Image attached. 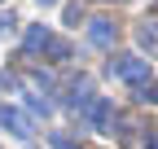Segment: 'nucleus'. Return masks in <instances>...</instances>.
I'll list each match as a JSON object with an SVG mask.
<instances>
[{
	"mask_svg": "<svg viewBox=\"0 0 158 149\" xmlns=\"http://www.w3.org/2000/svg\"><path fill=\"white\" fill-rule=\"evenodd\" d=\"M110 74H114V79H123V83H132V88H145V79H149V62L136 57V53H123V57L110 62Z\"/></svg>",
	"mask_w": 158,
	"mask_h": 149,
	"instance_id": "1",
	"label": "nucleus"
},
{
	"mask_svg": "<svg viewBox=\"0 0 158 149\" xmlns=\"http://www.w3.org/2000/svg\"><path fill=\"white\" fill-rule=\"evenodd\" d=\"M44 40H48L44 26H27V40H22V44H27V53H40V48H44Z\"/></svg>",
	"mask_w": 158,
	"mask_h": 149,
	"instance_id": "7",
	"label": "nucleus"
},
{
	"mask_svg": "<svg viewBox=\"0 0 158 149\" xmlns=\"http://www.w3.org/2000/svg\"><path fill=\"white\" fill-rule=\"evenodd\" d=\"M0 123H5V127H9L18 140H31V136H35V123H31V114H27V110H13V105H5V110H0Z\"/></svg>",
	"mask_w": 158,
	"mask_h": 149,
	"instance_id": "2",
	"label": "nucleus"
},
{
	"mask_svg": "<svg viewBox=\"0 0 158 149\" xmlns=\"http://www.w3.org/2000/svg\"><path fill=\"white\" fill-rule=\"evenodd\" d=\"M88 123H92V132H110V127H114V105L106 97H97L92 110H88Z\"/></svg>",
	"mask_w": 158,
	"mask_h": 149,
	"instance_id": "4",
	"label": "nucleus"
},
{
	"mask_svg": "<svg viewBox=\"0 0 158 149\" xmlns=\"http://www.w3.org/2000/svg\"><path fill=\"white\" fill-rule=\"evenodd\" d=\"M44 57H53V62H66V57H70V44L62 40V35H48V40H44Z\"/></svg>",
	"mask_w": 158,
	"mask_h": 149,
	"instance_id": "6",
	"label": "nucleus"
},
{
	"mask_svg": "<svg viewBox=\"0 0 158 149\" xmlns=\"http://www.w3.org/2000/svg\"><path fill=\"white\" fill-rule=\"evenodd\" d=\"M145 149H158V132H154V136H149V145H145Z\"/></svg>",
	"mask_w": 158,
	"mask_h": 149,
	"instance_id": "12",
	"label": "nucleus"
},
{
	"mask_svg": "<svg viewBox=\"0 0 158 149\" xmlns=\"http://www.w3.org/2000/svg\"><path fill=\"white\" fill-rule=\"evenodd\" d=\"M27 110H31V114H48L53 105H48V101H40V97H27Z\"/></svg>",
	"mask_w": 158,
	"mask_h": 149,
	"instance_id": "9",
	"label": "nucleus"
},
{
	"mask_svg": "<svg viewBox=\"0 0 158 149\" xmlns=\"http://www.w3.org/2000/svg\"><path fill=\"white\" fill-rule=\"evenodd\" d=\"M141 101H154V105H158V79H154L149 88H141Z\"/></svg>",
	"mask_w": 158,
	"mask_h": 149,
	"instance_id": "11",
	"label": "nucleus"
},
{
	"mask_svg": "<svg viewBox=\"0 0 158 149\" xmlns=\"http://www.w3.org/2000/svg\"><path fill=\"white\" fill-rule=\"evenodd\" d=\"M88 40H92L97 48H114V40H118V26L110 22V18H92V22H88Z\"/></svg>",
	"mask_w": 158,
	"mask_h": 149,
	"instance_id": "3",
	"label": "nucleus"
},
{
	"mask_svg": "<svg viewBox=\"0 0 158 149\" xmlns=\"http://www.w3.org/2000/svg\"><path fill=\"white\" fill-rule=\"evenodd\" d=\"M48 145H53V149H79V140L66 136V132H48Z\"/></svg>",
	"mask_w": 158,
	"mask_h": 149,
	"instance_id": "8",
	"label": "nucleus"
},
{
	"mask_svg": "<svg viewBox=\"0 0 158 149\" xmlns=\"http://www.w3.org/2000/svg\"><path fill=\"white\" fill-rule=\"evenodd\" d=\"M27 79H31L35 88H53V79H48V74H44V70H31V74H27Z\"/></svg>",
	"mask_w": 158,
	"mask_h": 149,
	"instance_id": "10",
	"label": "nucleus"
},
{
	"mask_svg": "<svg viewBox=\"0 0 158 149\" xmlns=\"http://www.w3.org/2000/svg\"><path fill=\"white\" fill-rule=\"evenodd\" d=\"M136 44L149 48V53H158V18H145V22L136 26Z\"/></svg>",
	"mask_w": 158,
	"mask_h": 149,
	"instance_id": "5",
	"label": "nucleus"
},
{
	"mask_svg": "<svg viewBox=\"0 0 158 149\" xmlns=\"http://www.w3.org/2000/svg\"><path fill=\"white\" fill-rule=\"evenodd\" d=\"M40 5H57V0H40Z\"/></svg>",
	"mask_w": 158,
	"mask_h": 149,
	"instance_id": "13",
	"label": "nucleus"
}]
</instances>
